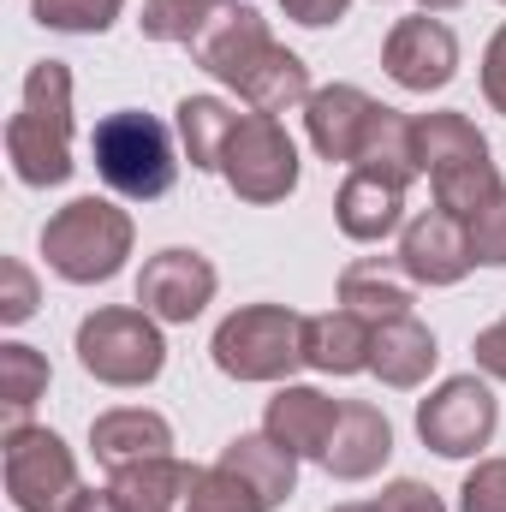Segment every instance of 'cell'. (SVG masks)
<instances>
[{
  "mask_svg": "<svg viewBox=\"0 0 506 512\" xmlns=\"http://www.w3.org/2000/svg\"><path fill=\"white\" fill-rule=\"evenodd\" d=\"M465 233H471V256H477V262L506 268V185L465 221Z\"/></svg>",
  "mask_w": 506,
  "mask_h": 512,
  "instance_id": "4dcf8cb0",
  "label": "cell"
},
{
  "mask_svg": "<svg viewBox=\"0 0 506 512\" xmlns=\"http://www.w3.org/2000/svg\"><path fill=\"white\" fill-rule=\"evenodd\" d=\"M90 155H96V173L114 197L126 203H155L173 191L179 179V155H173V131L161 126L155 114H137V108H120L108 114L96 137H90Z\"/></svg>",
  "mask_w": 506,
  "mask_h": 512,
  "instance_id": "277c9868",
  "label": "cell"
},
{
  "mask_svg": "<svg viewBox=\"0 0 506 512\" xmlns=\"http://www.w3.org/2000/svg\"><path fill=\"white\" fill-rule=\"evenodd\" d=\"M411 274L399 268V256H364V262H352L346 274H340V304L352 310V316H364L370 328L381 322H399V316H411Z\"/></svg>",
  "mask_w": 506,
  "mask_h": 512,
  "instance_id": "d6986e66",
  "label": "cell"
},
{
  "mask_svg": "<svg viewBox=\"0 0 506 512\" xmlns=\"http://www.w3.org/2000/svg\"><path fill=\"white\" fill-rule=\"evenodd\" d=\"M352 167H358V173H376V179H393V185H411V179L423 173V161H417V120L376 102V114H370V126H364V143H358Z\"/></svg>",
  "mask_w": 506,
  "mask_h": 512,
  "instance_id": "603a6c76",
  "label": "cell"
},
{
  "mask_svg": "<svg viewBox=\"0 0 506 512\" xmlns=\"http://www.w3.org/2000/svg\"><path fill=\"white\" fill-rule=\"evenodd\" d=\"M221 179L245 203H286L298 191V143L274 114H239L221 155Z\"/></svg>",
  "mask_w": 506,
  "mask_h": 512,
  "instance_id": "ba28073f",
  "label": "cell"
},
{
  "mask_svg": "<svg viewBox=\"0 0 506 512\" xmlns=\"http://www.w3.org/2000/svg\"><path fill=\"white\" fill-rule=\"evenodd\" d=\"M280 6H286V18H298V24H316V30H322V24H340L352 0H280Z\"/></svg>",
  "mask_w": 506,
  "mask_h": 512,
  "instance_id": "8d00e7d4",
  "label": "cell"
},
{
  "mask_svg": "<svg viewBox=\"0 0 506 512\" xmlns=\"http://www.w3.org/2000/svg\"><path fill=\"white\" fill-rule=\"evenodd\" d=\"M399 268H405L417 286H459V280L477 268L465 221L447 215V209H429V215L405 221V233H399Z\"/></svg>",
  "mask_w": 506,
  "mask_h": 512,
  "instance_id": "7c38bea8",
  "label": "cell"
},
{
  "mask_svg": "<svg viewBox=\"0 0 506 512\" xmlns=\"http://www.w3.org/2000/svg\"><path fill=\"white\" fill-rule=\"evenodd\" d=\"M197 477H203L197 465L167 453V459H143L131 471H114V495L126 501V512H185Z\"/></svg>",
  "mask_w": 506,
  "mask_h": 512,
  "instance_id": "cb8c5ba5",
  "label": "cell"
},
{
  "mask_svg": "<svg viewBox=\"0 0 506 512\" xmlns=\"http://www.w3.org/2000/svg\"><path fill=\"white\" fill-rule=\"evenodd\" d=\"M370 340H376V328L364 316H352L346 304L322 310V316H304V364L322 370V376H358V370H370Z\"/></svg>",
  "mask_w": 506,
  "mask_h": 512,
  "instance_id": "ffe728a7",
  "label": "cell"
},
{
  "mask_svg": "<svg viewBox=\"0 0 506 512\" xmlns=\"http://www.w3.org/2000/svg\"><path fill=\"white\" fill-rule=\"evenodd\" d=\"M126 0H30L42 30H66V36H102L120 18Z\"/></svg>",
  "mask_w": 506,
  "mask_h": 512,
  "instance_id": "f1b7e54d",
  "label": "cell"
},
{
  "mask_svg": "<svg viewBox=\"0 0 506 512\" xmlns=\"http://www.w3.org/2000/svg\"><path fill=\"white\" fill-rule=\"evenodd\" d=\"M209 352L233 382H286L304 364V316L286 304H245L215 328Z\"/></svg>",
  "mask_w": 506,
  "mask_h": 512,
  "instance_id": "5b68a950",
  "label": "cell"
},
{
  "mask_svg": "<svg viewBox=\"0 0 506 512\" xmlns=\"http://www.w3.org/2000/svg\"><path fill=\"white\" fill-rule=\"evenodd\" d=\"M0 477H6V495L18 512H72V501L84 495L72 447L36 423L0 435Z\"/></svg>",
  "mask_w": 506,
  "mask_h": 512,
  "instance_id": "52a82bcc",
  "label": "cell"
},
{
  "mask_svg": "<svg viewBox=\"0 0 506 512\" xmlns=\"http://www.w3.org/2000/svg\"><path fill=\"white\" fill-rule=\"evenodd\" d=\"M72 512H126V501H120L114 489H84V495L72 501Z\"/></svg>",
  "mask_w": 506,
  "mask_h": 512,
  "instance_id": "74e56055",
  "label": "cell"
},
{
  "mask_svg": "<svg viewBox=\"0 0 506 512\" xmlns=\"http://www.w3.org/2000/svg\"><path fill=\"white\" fill-rule=\"evenodd\" d=\"M185 512H268V507H262V495H256L245 477H233L227 465H209V471L197 477Z\"/></svg>",
  "mask_w": 506,
  "mask_h": 512,
  "instance_id": "f546056e",
  "label": "cell"
},
{
  "mask_svg": "<svg viewBox=\"0 0 506 512\" xmlns=\"http://www.w3.org/2000/svg\"><path fill=\"white\" fill-rule=\"evenodd\" d=\"M334 512H376V501H370V507H334Z\"/></svg>",
  "mask_w": 506,
  "mask_h": 512,
  "instance_id": "ab89813d",
  "label": "cell"
},
{
  "mask_svg": "<svg viewBox=\"0 0 506 512\" xmlns=\"http://www.w3.org/2000/svg\"><path fill=\"white\" fill-rule=\"evenodd\" d=\"M435 334L417 322V316H399V322H381L376 340H370V370L387 387H417L435 370Z\"/></svg>",
  "mask_w": 506,
  "mask_h": 512,
  "instance_id": "d4e9b609",
  "label": "cell"
},
{
  "mask_svg": "<svg viewBox=\"0 0 506 512\" xmlns=\"http://www.w3.org/2000/svg\"><path fill=\"white\" fill-rule=\"evenodd\" d=\"M215 465H227L233 477H245L256 495H262V507L268 512L286 507L292 489H298V453L280 447L268 429H262V435H239V441H227V453H221Z\"/></svg>",
  "mask_w": 506,
  "mask_h": 512,
  "instance_id": "44dd1931",
  "label": "cell"
},
{
  "mask_svg": "<svg viewBox=\"0 0 506 512\" xmlns=\"http://www.w3.org/2000/svg\"><path fill=\"white\" fill-rule=\"evenodd\" d=\"M245 102H251V114H292V108H304L316 90H310V66L292 54V48H280V42H268L262 54H256V66L233 84Z\"/></svg>",
  "mask_w": 506,
  "mask_h": 512,
  "instance_id": "7402d4cb",
  "label": "cell"
},
{
  "mask_svg": "<svg viewBox=\"0 0 506 512\" xmlns=\"http://www.w3.org/2000/svg\"><path fill=\"white\" fill-rule=\"evenodd\" d=\"M334 423H340V405L322 387H280L262 411V429L280 447H292L298 459H322L334 441Z\"/></svg>",
  "mask_w": 506,
  "mask_h": 512,
  "instance_id": "9a60e30c",
  "label": "cell"
},
{
  "mask_svg": "<svg viewBox=\"0 0 506 512\" xmlns=\"http://www.w3.org/2000/svg\"><path fill=\"white\" fill-rule=\"evenodd\" d=\"M6 161L24 185H66L72 179V72L66 60H36L6 120Z\"/></svg>",
  "mask_w": 506,
  "mask_h": 512,
  "instance_id": "6da1fadb",
  "label": "cell"
},
{
  "mask_svg": "<svg viewBox=\"0 0 506 512\" xmlns=\"http://www.w3.org/2000/svg\"><path fill=\"white\" fill-rule=\"evenodd\" d=\"M370 114H376V102H370L358 84H328V90H316V96L304 102V126H310L316 155H322V161L352 167V155H358V143H364Z\"/></svg>",
  "mask_w": 506,
  "mask_h": 512,
  "instance_id": "2e32d148",
  "label": "cell"
},
{
  "mask_svg": "<svg viewBox=\"0 0 506 512\" xmlns=\"http://www.w3.org/2000/svg\"><path fill=\"white\" fill-rule=\"evenodd\" d=\"M381 66H387V78H393L399 90L429 96V90L453 84V72H459V36H453L435 12L399 18V24L387 30V42H381Z\"/></svg>",
  "mask_w": 506,
  "mask_h": 512,
  "instance_id": "30bf717a",
  "label": "cell"
},
{
  "mask_svg": "<svg viewBox=\"0 0 506 512\" xmlns=\"http://www.w3.org/2000/svg\"><path fill=\"white\" fill-rule=\"evenodd\" d=\"M334 215H340V233L358 239V245H381L405 227V185L376 179V173H346L340 197H334Z\"/></svg>",
  "mask_w": 506,
  "mask_h": 512,
  "instance_id": "e0dca14e",
  "label": "cell"
},
{
  "mask_svg": "<svg viewBox=\"0 0 506 512\" xmlns=\"http://www.w3.org/2000/svg\"><path fill=\"white\" fill-rule=\"evenodd\" d=\"M215 286H221V274H215L209 256L173 245V251H161V256L143 262V274H137V304H143L155 322H197V316L209 310Z\"/></svg>",
  "mask_w": 506,
  "mask_h": 512,
  "instance_id": "8fae6325",
  "label": "cell"
},
{
  "mask_svg": "<svg viewBox=\"0 0 506 512\" xmlns=\"http://www.w3.org/2000/svg\"><path fill=\"white\" fill-rule=\"evenodd\" d=\"M417 161L429 173V191H435V209L471 221L495 191H501V173L489 161V137L471 126L465 114H423L417 120Z\"/></svg>",
  "mask_w": 506,
  "mask_h": 512,
  "instance_id": "7a4b0ae2",
  "label": "cell"
},
{
  "mask_svg": "<svg viewBox=\"0 0 506 512\" xmlns=\"http://www.w3.org/2000/svg\"><path fill=\"white\" fill-rule=\"evenodd\" d=\"M459 512H506V459H477L459 489Z\"/></svg>",
  "mask_w": 506,
  "mask_h": 512,
  "instance_id": "d6a6232c",
  "label": "cell"
},
{
  "mask_svg": "<svg viewBox=\"0 0 506 512\" xmlns=\"http://www.w3.org/2000/svg\"><path fill=\"white\" fill-rule=\"evenodd\" d=\"M387 453H393L387 411L370 405V399H352V405H340V423H334V441L322 453V471L340 477V483H364V477H376L387 465Z\"/></svg>",
  "mask_w": 506,
  "mask_h": 512,
  "instance_id": "5bb4252c",
  "label": "cell"
},
{
  "mask_svg": "<svg viewBox=\"0 0 506 512\" xmlns=\"http://www.w3.org/2000/svg\"><path fill=\"white\" fill-rule=\"evenodd\" d=\"M417 6H423V12H453L459 0H417ZM501 6H506V0H501Z\"/></svg>",
  "mask_w": 506,
  "mask_h": 512,
  "instance_id": "f35d334b",
  "label": "cell"
},
{
  "mask_svg": "<svg viewBox=\"0 0 506 512\" xmlns=\"http://www.w3.org/2000/svg\"><path fill=\"white\" fill-rule=\"evenodd\" d=\"M78 364L108 387H149L167 364L161 322L143 304H108L78 322Z\"/></svg>",
  "mask_w": 506,
  "mask_h": 512,
  "instance_id": "8992f818",
  "label": "cell"
},
{
  "mask_svg": "<svg viewBox=\"0 0 506 512\" xmlns=\"http://www.w3.org/2000/svg\"><path fill=\"white\" fill-rule=\"evenodd\" d=\"M376 512H447V507H441V495H435L429 483L399 477V483H387V489L376 495Z\"/></svg>",
  "mask_w": 506,
  "mask_h": 512,
  "instance_id": "836d02e7",
  "label": "cell"
},
{
  "mask_svg": "<svg viewBox=\"0 0 506 512\" xmlns=\"http://www.w3.org/2000/svg\"><path fill=\"white\" fill-rule=\"evenodd\" d=\"M471 352H477V370H483V376L506 382V316H501V322H489V328L477 334V346H471Z\"/></svg>",
  "mask_w": 506,
  "mask_h": 512,
  "instance_id": "d590c367",
  "label": "cell"
},
{
  "mask_svg": "<svg viewBox=\"0 0 506 512\" xmlns=\"http://www.w3.org/2000/svg\"><path fill=\"white\" fill-rule=\"evenodd\" d=\"M233 126H239V114L221 96H185L179 102V143H185L191 167H203V173H221V155H227Z\"/></svg>",
  "mask_w": 506,
  "mask_h": 512,
  "instance_id": "4316f807",
  "label": "cell"
},
{
  "mask_svg": "<svg viewBox=\"0 0 506 512\" xmlns=\"http://www.w3.org/2000/svg\"><path fill=\"white\" fill-rule=\"evenodd\" d=\"M42 256L60 280L72 286H96L114 280L131 256V215L108 197H72L66 209L48 215L42 227Z\"/></svg>",
  "mask_w": 506,
  "mask_h": 512,
  "instance_id": "3957f363",
  "label": "cell"
},
{
  "mask_svg": "<svg viewBox=\"0 0 506 512\" xmlns=\"http://www.w3.org/2000/svg\"><path fill=\"white\" fill-rule=\"evenodd\" d=\"M42 393H48V358L24 340H6L0 346V423L24 429Z\"/></svg>",
  "mask_w": 506,
  "mask_h": 512,
  "instance_id": "484cf974",
  "label": "cell"
},
{
  "mask_svg": "<svg viewBox=\"0 0 506 512\" xmlns=\"http://www.w3.org/2000/svg\"><path fill=\"white\" fill-rule=\"evenodd\" d=\"M495 423H501V405H495V387L483 382V376H447L417 405V435L441 459L483 453L495 441Z\"/></svg>",
  "mask_w": 506,
  "mask_h": 512,
  "instance_id": "9c48e42d",
  "label": "cell"
},
{
  "mask_svg": "<svg viewBox=\"0 0 506 512\" xmlns=\"http://www.w3.org/2000/svg\"><path fill=\"white\" fill-rule=\"evenodd\" d=\"M483 96H489L495 114H506V24L495 30V42L483 54Z\"/></svg>",
  "mask_w": 506,
  "mask_h": 512,
  "instance_id": "e575fe53",
  "label": "cell"
},
{
  "mask_svg": "<svg viewBox=\"0 0 506 512\" xmlns=\"http://www.w3.org/2000/svg\"><path fill=\"white\" fill-rule=\"evenodd\" d=\"M268 42H274V36H268V24H262L256 6H245V0H221V6L209 12V24L191 36V60H197L203 72H215L221 84H239Z\"/></svg>",
  "mask_w": 506,
  "mask_h": 512,
  "instance_id": "4fadbf2b",
  "label": "cell"
},
{
  "mask_svg": "<svg viewBox=\"0 0 506 512\" xmlns=\"http://www.w3.org/2000/svg\"><path fill=\"white\" fill-rule=\"evenodd\" d=\"M30 316H36V274L18 256H0V322L18 328Z\"/></svg>",
  "mask_w": 506,
  "mask_h": 512,
  "instance_id": "1f68e13d",
  "label": "cell"
},
{
  "mask_svg": "<svg viewBox=\"0 0 506 512\" xmlns=\"http://www.w3.org/2000/svg\"><path fill=\"white\" fill-rule=\"evenodd\" d=\"M221 0H143V36L149 42H185L191 48V36L209 24V12H215Z\"/></svg>",
  "mask_w": 506,
  "mask_h": 512,
  "instance_id": "83f0119b",
  "label": "cell"
},
{
  "mask_svg": "<svg viewBox=\"0 0 506 512\" xmlns=\"http://www.w3.org/2000/svg\"><path fill=\"white\" fill-rule=\"evenodd\" d=\"M90 447L108 471H131L143 459H167L173 447V429L161 411H143V405H120V411H102L90 423Z\"/></svg>",
  "mask_w": 506,
  "mask_h": 512,
  "instance_id": "ac0fdd59",
  "label": "cell"
}]
</instances>
